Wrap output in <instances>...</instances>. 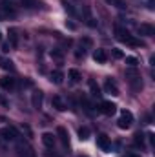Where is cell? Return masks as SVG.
<instances>
[{"label": "cell", "mask_w": 155, "mask_h": 157, "mask_svg": "<svg viewBox=\"0 0 155 157\" xmlns=\"http://www.w3.org/2000/svg\"><path fill=\"white\" fill-rule=\"evenodd\" d=\"M42 143H44V146L53 148V146H55V135L49 133V132H44V133H42Z\"/></svg>", "instance_id": "obj_11"}, {"label": "cell", "mask_w": 155, "mask_h": 157, "mask_svg": "<svg viewBox=\"0 0 155 157\" xmlns=\"http://www.w3.org/2000/svg\"><path fill=\"white\" fill-rule=\"evenodd\" d=\"M42 99H44V93H42L40 90L33 93V97H31V104H33V108H37V110L42 108Z\"/></svg>", "instance_id": "obj_12"}, {"label": "cell", "mask_w": 155, "mask_h": 157, "mask_svg": "<svg viewBox=\"0 0 155 157\" xmlns=\"http://www.w3.org/2000/svg\"><path fill=\"white\" fill-rule=\"evenodd\" d=\"M137 31H139L141 35H144V37H153L155 35V28L152 24H141V26L137 28Z\"/></svg>", "instance_id": "obj_8"}, {"label": "cell", "mask_w": 155, "mask_h": 157, "mask_svg": "<svg viewBox=\"0 0 155 157\" xmlns=\"http://www.w3.org/2000/svg\"><path fill=\"white\" fill-rule=\"evenodd\" d=\"M97 146L102 150V152H108L110 148H112V143H110V137L108 135H104V133H100V135H97Z\"/></svg>", "instance_id": "obj_5"}, {"label": "cell", "mask_w": 155, "mask_h": 157, "mask_svg": "<svg viewBox=\"0 0 155 157\" xmlns=\"http://www.w3.org/2000/svg\"><path fill=\"white\" fill-rule=\"evenodd\" d=\"M78 139H80V141H88V139H89V128H88V126L78 128Z\"/></svg>", "instance_id": "obj_20"}, {"label": "cell", "mask_w": 155, "mask_h": 157, "mask_svg": "<svg viewBox=\"0 0 155 157\" xmlns=\"http://www.w3.org/2000/svg\"><path fill=\"white\" fill-rule=\"evenodd\" d=\"M0 88H2V90H7V91L15 90V88H17V78H13V77H2V78H0Z\"/></svg>", "instance_id": "obj_6"}, {"label": "cell", "mask_w": 155, "mask_h": 157, "mask_svg": "<svg viewBox=\"0 0 155 157\" xmlns=\"http://www.w3.org/2000/svg\"><path fill=\"white\" fill-rule=\"evenodd\" d=\"M9 44H11V48H17L18 46V33H17V29H9Z\"/></svg>", "instance_id": "obj_18"}, {"label": "cell", "mask_w": 155, "mask_h": 157, "mask_svg": "<svg viewBox=\"0 0 155 157\" xmlns=\"http://www.w3.org/2000/svg\"><path fill=\"white\" fill-rule=\"evenodd\" d=\"M49 77H51V82H55V84H62V80H64V73H62L60 70H53Z\"/></svg>", "instance_id": "obj_16"}, {"label": "cell", "mask_w": 155, "mask_h": 157, "mask_svg": "<svg viewBox=\"0 0 155 157\" xmlns=\"http://www.w3.org/2000/svg\"><path fill=\"white\" fill-rule=\"evenodd\" d=\"M51 104H53V108L59 110V112H64V110H66V102H64L62 97H59V95H55V97L51 99Z\"/></svg>", "instance_id": "obj_13"}, {"label": "cell", "mask_w": 155, "mask_h": 157, "mask_svg": "<svg viewBox=\"0 0 155 157\" xmlns=\"http://www.w3.org/2000/svg\"><path fill=\"white\" fill-rule=\"evenodd\" d=\"M22 130L28 133V137H31V135H33V133H31V130H29V126H26V124H24V126H22Z\"/></svg>", "instance_id": "obj_28"}, {"label": "cell", "mask_w": 155, "mask_h": 157, "mask_svg": "<svg viewBox=\"0 0 155 157\" xmlns=\"http://www.w3.org/2000/svg\"><path fill=\"white\" fill-rule=\"evenodd\" d=\"M91 44H93V42H91V39H88V37L80 40V48H91Z\"/></svg>", "instance_id": "obj_25"}, {"label": "cell", "mask_w": 155, "mask_h": 157, "mask_svg": "<svg viewBox=\"0 0 155 157\" xmlns=\"http://www.w3.org/2000/svg\"><path fill=\"white\" fill-rule=\"evenodd\" d=\"M0 68H4V70H7V71H13V70H15L13 62L7 60V59H2V57H0Z\"/></svg>", "instance_id": "obj_21"}, {"label": "cell", "mask_w": 155, "mask_h": 157, "mask_svg": "<svg viewBox=\"0 0 155 157\" xmlns=\"http://www.w3.org/2000/svg\"><path fill=\"white\" fill-rule=\"evenodd\" d=\"M133 143H135V146H141V148H142V146H144V137H142L141 133H137L135 139H133Z\"/></svg>", "instance_id": "obj_24"}, {"label": "cell", "mask_w": 155, "mask_h": 157, "mask_svg": "<svg viewBox=\"0 0 155 157\" xmlns=\"http://www.w3.org/2000/svg\"><path fill=\"white\" fill-rule=\"evenodd\" d=\"M112 55H113V59H122V57H124V55H122V51H120V49H117V48L112 49Z\"/></svg>", "instance_id": "obj_26"}, {"label": "cell", "mask_w": 155, "mask_h": 157, "mask_svg": "<svg viewBox=\"0 0 155 157\" xmlns=\"http://www.w3.org/2000/svg\"><path fill=\"white\" fill-rule=\"evenodd\" d=\"M68 77H70V80H71L73 84H77V82L82 80V75H80L78 70H70V71H68Z\"/></svg>", "instance_id": "obj_17"}, {"label": "cell", "mask_w": 155, "mask_h": 157, "mask_svg": "<svg viewBox=\"0 0 155 157\" xmlns=\"http://www.w3.org/2000/svg\"><path fill=\"white\" fill-rule=\"evenodd\" d=\"M93 60H95L97 64H106L108 53H106L104 49H95V51H93Z\"/></svg>", "instance_id": "obj_9"}, {"label": "cell", "mask_w": 155, "mask_h": 157, "mask_svg": "<svg viewBox=\"0 0 155 157\" xmlns=\"http://www.w3.org/2000/svg\"><path fill=\"white\" fill-rule=\"evenodd\" d=\"M126 64H128L130 68H137V64H139V60H137L135 57H126Z\"/></svg>", "instance_id": "obj_23"}, {"label": "cell", "mask_w": 155, "mask_h": 157, "mask_svg": "<svg viewBox=\"0 0 155 157\" xmlns=\"http://www.w3.org/2000/svg\"><path fill=\"white\" fill-rule=\"evenodd\" d=\"M0 40H2V33H0Z\"/></svg>", "instance_id": "obj_31"}, {"label": "cell", "mask_w": 155, "mask_h": 157, "mask_svg": "<svg viewBox=\"0 0 155 157\" xmlns=\"http://www.w3.org/2000/svg\"><path fill=\"white\" fill-rule=\"evenodd\" d=\"M51 59H55L59 64H62V62H64V55H62V51H60V49H53V51H51Z\"/></svg>", "instance_id": "obj_22"}, {"label": "cell", "mask_w": 155, "mask_h": 157, "mask_svg": "<svg viewBox=\"0 0 155 157\" xmlns=\"http://www.w3.org/2000/svg\"><path fill=\"white\" fill-rule=\"evenodd\" d=\"M104 91L106 93H112V95H120L119 93V88H117V84L112 80V78H106V82H104Z\"/></svg>", "instance_id": "obj_10"}, {"label": "cell", "mask_w": 155, "mask_h": 157, "mask_svg": "<svg viewBox=\"0 0 155 157\" xmlns=\"http://www.w3.org/2000/svg\"><path fill=\"white\" fill-rule=\"evenodd\" d=\"M66 28H68V29H71V31H73V29H77V26H75L71 20H66Z\"/></svg>", "instance_id": "obj_27"}, {"label": "cell", "mask_w": 155, "mask_h": 157, "mask_svg": "<svg viewBox=\"0 0 155 157\" xmlns=\"http://www.w3.org/2000/svg\"><path fill=\"white\" fill-rule=\"evenodd\" d=\"M2 51L7 53V51H9V44H4V46H2Z\"/></svg>", "instance_id": "obj_29"}, {"label": "cell", "mask_w": 155, "mask_h": 157, "mask_svg": "<svg viewBox=\"0 0 155 157\" xmlns=\"http://www.w3.org/2000/svg\"><path fill=\"white\" fill-rule=\"evenodd\" d=\"M126 157H139V155H135V154H128Z\"/></svg>", "instance_id": "obj_30"}, {"label": "cell", "mask_w": 155, "mask_h": 157, "mask_svg": "<svg viewBox=\"0 0 155 157\" xmlns=\"http://www.w3.org/2000/svg\"><path fill=\"white\" fill-rule=\"evenodd\" d=\"M115 33H117V39L122 40V42H128V39L131 37V35L128 33V29H124V28H120V26H115Z\"/></svg>", "instance_id": "obj_15"}, {"label": "cell", "mask_w": 155, "mask_h": 157, "mask_svg": "<svg viewBox=\"0 0 155 157\" xmlns=\"http://www.w3.org/2000/svg\"><path fill=\"white\" fill-rule=\"evenodd\" d=\"M131 124H133V115H131V112L122 110L120 117H119V121H117V126H119L120 130H128Z\"/></svg>", "instance_id": "obj_3"}, {"label": "cell", "mask_w": 155, "mask_h": 157, "mask_svg": "<svg viewBox=\"0 0 155 157\" xmlns=\"http://www.w3.org/2000/svg\"><path fill=\"white\" fill-rule=\"evenodd\" d=\"M126 78H128V82L131 84L133 91H141V90H142V80H141V75H139L137 68H130V70H126Z\"/></svg>", "instance_id": "obj_1"}, {"label": "cell", "mask_w": 155, "mask_h": 157, "mask_svg": "<svg viewBox=\"0 0 155 157\" xmlns=\"http://www.w3.org/2000/svg\"><path fill=\"white\" fill-rule=\"evenodd\" d=\"M57 133H59V137H60L62 144H64V146H70V135H68L66 128H64V126H59V128H57Z\"/></svg>", "instance_id": "obj_14"}, {"label": "cell", "mask_w": 155, "mask_h": 157, "mask_svg": "<svg viewBox=\"0 0 155 157\" xmlns=\"http://www.w3.org/2000/svg\"><path fill=\"white\" fill-rule=\"evenodd\" d=\"M0 137L7 143H17L18 141V132L13 128V126H4L0 130Z\"/></svg>", "instance_id": "obj_2"}, {"label": "cell", "mask_w": 155, "mask_h": 157, "mask_svg": "<svg viewBox=\"0 0 155 157\" xmlns=\"http://www.w3.org/2000/svg\"><path fill=\"white\" fill-rule=\"evenodd\" d=\"M88 86H89V90H91V95H95V97H99V95H100V88H99V84H97L93 78H89Z\"/></svg>", "instance_id": "obj_19"}, {"label": "cell", "mask_w": 155, "mask_h": 157, "mask_svg": "<svg viewBox=\"0 0 155 157\" xmlns=\"http://www.w3.org/2000/svg\"><path fill=\"white\" fill-rule=\"evenodd\" d=\"M17 157H35V152L28 143L17 141Z\"/></svg>", "instance_id": "obj_4"}, {"label": "cell", "mask_w": 155, "mask_h": 157, "mask_svg": "<svg viewBox=\"0 0 155 157\" xmlns=\"http://www.w3.org/2000/svg\"><path fill=\"white\" fill-rule=\"evenodd\" d=\"M100 112H102L104 115H113L117 112V106L112 101H102V102H100Z\"/></svg>", "instance_id": "obj_7"}]
</instances>
